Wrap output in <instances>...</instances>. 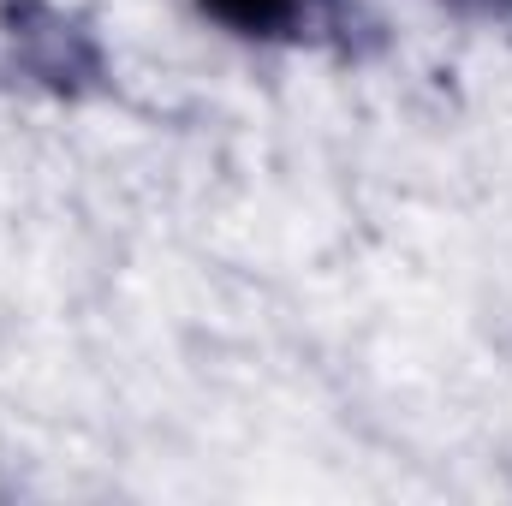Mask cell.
Wrapping results in <instances>:
<instances>
[{"label":"cell","mask_w":512,"mask_h":506,"mask_svg":"<svg viewBox=\"0 0 512 506\" xmlns=\"http://www.w3.org/2000/svg\"><path fill=\"white\" fill-rule=\"evenodd\" d=\"M203 12H215L239 36H298L322 18V0H203Z\"/></svg>","instance_id":"6da1fadb"}]
</instances>
